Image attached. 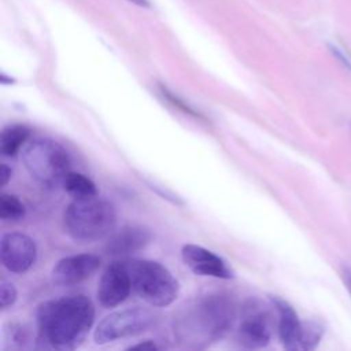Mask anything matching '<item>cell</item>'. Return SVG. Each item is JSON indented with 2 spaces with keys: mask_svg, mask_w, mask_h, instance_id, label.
Wrapping results in <instances>:
<instances>
[{
  "mask_svg": "<svg viewBox=\"0 0 351 351\" xmlns=\"http://www.w3.org/2000/svg\"><path fill=\"white\" fill-rule=\"evenodd\" d=\"M95 307L85 295H71L41 303L37 310L38 340L49 348L74 350L88 336Z\"/></svg>",
  "mask_w": 351,
  "mask_h": 351,
  "instance_id": "6da1fadb",
  "label": "cell"
},
{
  "mask_svg": "<svg viewBox=\"0 0 351 351\" xmlns=\"http://www.w3.org/2000/svg\"><path fill=\"white\" fill-rule=\"evenodd\" d=\"M233 319L232 299L223 293H208L185 306L174 322V332L186 346L204 347L222 337Z\"/></svg>",
  "mask_w": 351,
  "mask_h": 351,
  "instance_id": "7a4b0ae2",
  "label": "cell"
},
{
  "mask_svg": "<svg viewBox=\"0 0 351 351\" xmlns=\"http://www.w3.org/2000/svg\"><path fill=\"white\" fill-rule=\"evenodd\" d=\"M64 229L67 234L82 243H93L107 237L115 226L114 206L96 196L73 199L64 210Z\"/></svg>",
  "mask_w": 351,
  "mask_h": 351,
  "instance_id": "3957f363",
  "label": "cell"
},
{
  "mask_svg": "<svg viewBox=\"0 0 351 351\" xmlns=\"http://www.w3.org/2000/svg\"><path fill=\"white\" fill-rule=\"evenodd\" d=\"M133 291L154 307L171 304L178 293V280L159 262L149 259L125 261Z\"/></svg>",
  "mask_w": 351,
  "mask_h": 351,
  "instance_id": "277c9868",
  "label": "cell"
},
{
  "mask_svg": "<svg viewBox=\"0 0 351 351\" xmlns=\"http://www.w3.org/2000/svg\"><path fill=\"white\" fill-rule=\"evenodd\" d=\"M22 160L29 174L43 186L55 188L62 185L71 171L69 152L51 138H36L22 151Z\"/></svg>",
  "mask_w": 351,
  "mask_h": 351,
  "instance_id": "5b68a950",
  "label": "cell"
},
{
  "mask_svg": "<svg viewBox=\"0 0 351 351\" xmlns=\"http://www.w3.org/2000/svg\"><path fill=\"white\" fill-rule=\"evenodd\" d=\"M154 319V314L143 307L114 311L99 322L93 333L95 343L107 344L119 339L140 335L152 325Z\"/></svg>",
  "mask_w": 351,
  "mask_h": 351,
  "instance_id": "8992f818",
  "label": "cell"
},
{
  "mask_svg": "<svg viewBox=\"0 0 351 351\" xmlns=\"http://www.w3.org/2000/svg\"><path fill=\"white\" fill-rule=\"evenodd\" d=\"M271 337V314L267 306L258 298L248 299L241 308V319L237 328V340L243 347H266Z\"/></svg>",
  "mask_w": 351,
  "mask_h": 351,
  "instance_id": "52a82bcc",
  "label": "cell"
},
{
  "mask_svg": "<svg viewBox=\"0 0 351 351\" xmlns=\"http://www.w3.org/2000/svg\"><path fill=\"white\" fill-rule=\"evenodd\" d=\"M3 266L12 273L27 271L37 259V247L32 237L23 233H5L0 243Z\"/></svg>",
  "mask_w": 351,
  "mask_h": 351,
  "instance_id": "ba28073f",
  "label": "cell"
},
{
  "mask_svg": "<svg viewBox=\"0 0 351 351\" xmlns=\"http://www.w3.org/2000/svg\"><path fill=\"white\" fill-rule=\"evenodd\" d=\"M132 289L133 288L126 262H112L106 267L99 280V303L106 308L115 307L129 296Z\"/></svg>",
  "mask_w": 351,
  "mask_h": 351,
  "instance_id": "9c48e42d",
  "label": "cell"
},
{
  "mask_svg": "<svg viewBox=\"0 0 351 351\" xmlns=\"http://www.w3.org/2000/svg\"><path fill=\"white\" fill-rule=\"evenodd\" d=\"M181 258L184 263L199 276H208L215 278H233L234 271L229 263L214 254L213 251L197 245V244H185L181 248Z\"/></svg>",
  "mask_w": 351,
  "mask_h": 351,
  "instance_id": "30bf717a",
  "label": "cell"
},
{
  "mask_svg": "<svg viewBox=\"0 0 351 351\" xmlns=\"http://www.w3.org/2000/svg\"><path fill=\"white\" fill-rule=\"evenodd\" d=\"M100 258L93 254H78L62 258L52 269V282L59 287L80 284L89 278L100 267Z\"/></svg>",
  "mask_w": 351,
  "mask_h": 351,
  "instance_id": "8fae6325",
  "label": "cell"
},
{
  "mask_svg": "<svg viewBox=\"0 0 351 351\" xmlns=\"http://www.w3.org/2000/svg\"><path fill=\"white\" fill-rule=\"evenodd\" d=\"M271 306L277 313V330L284 348L300 350L302 321L299 319L293 307L278 296H270Z\"/></svg>",
  "mask_w": 351,
  "mask_h": 351,
  "instance_id": "7c38bea8",
  "label": "cell"
},
{
  "mask_svg": "<svg viewBox=\"0 0 351 351\" xmlns=\"http://www.w3.org/2000/svg\"><path fill=\"white\" fill-rule=\"evenodd\" d=\"M151 240L152 233L147 228L129 225L123 226L110 237L106 251L110 255H130L143 250L151 243Z\"/></svg>",
  "mask_w": 351,
  "mask_h": 351,
  "instance_id": "4fadbf2b",
  "label": "cell"
},
{
  "mask_svg": "<svg viewBox=\"0 0 351 351\" xmlns=\"http://www.w3.org/2000/svg\"><path fill=\"white\" fill-rule=\"evenodd\" d=\"M29 136H30V129L27 126H23V125L7 126L1 132L0 152L7 158L15 156L22 148V145L27 141Z\"/></svg>",
  "mask_w": 351,
  "mask_h": 351,
  "instance_id": "5bb4252c",
  "label": "cell"
},
{
  "mask_svg": "<svg viewBox=\"0 0 351 351\" xmlns=\"http://www.w3.org/2000/svg\"><path fill=\"white\" fill-rule=\"evenodd\" d=\"M64 191L73 197V199H78V197H89V196H96L97 195V189L95 182L86 177L85 174L81 173H75V171H70L63 182H62Z\"/></svg>",
  "mask_w": 351,
  "mask_h": 351,
  "instance_id": "9a60e30c",
  "label": "cell"
},
{
  "mask_svg": "<svg viewBox=\"0 0 351 351\" xmlns=\"http://www.w3.org/2000/svg\"><path fill=\"white\" fill-rule=\"evenodd\" d=\"M325 328L322 325V322L317 321V319H308V321H303L302 322V333H300V350H314L322 336H324Z\"/></svg>",
  "mask_w": 351,
  "mask_h": 351,
  "instance_id": "2e32d148",
  "label": "cell"
},
{
  "mask_svg": "<svg viewBox=\"0 0 351 351\" xmlns=\"http://www.w3.org/2000/svg\"><path fill=\"white\" fill-rule=\"evenodd\" d=\"M26 208L21 199L15 195L1 193L0 196V218L3 221H19L25 217Z\"/></svg>",
  "mask_w": 351,
  "mask_h": 351,
  "instance_id": "e0dca14e",
  "label": "cell"
},
{
  "mask_svg": "<svg viewBox=\"0 0 351 351\" xmlns=\"http://www.w3.org/2000/svg\"><path fill=\"white\" fill-rule=\"evenodd\" d=\"M16 289L14 287V284L8 282V281H1L0 284V306L1 308H5L11 304H14V302L16 300Z\"/></svg>",
  "mask_w": 351,
  "mask_h": 351,
  "instance_id": "ac0fdd59",
  "label": "cell"
},
{
  "mask_svg": "<svg viewBox=\"0 0 351 351\" xmlns=\"http://www.w3.org/2000/svg\"><path fill=\"white\" fill-rule=\"evenodd\" d=\"M159 89H160V92H162V95H163V97L167 100V101H170L174 107H177V108H180L181 111H184V112H188V114H191V115H195V117H200V114L199 112H196V111H193V108H191L186 103H184L181 99H178L177 96H174L166 86H163V85H160L159 86Z\"/></svg>",
  "mask_w": 351,
  "mask_h": 351,
  "instance_id": "d6986e66",
  "label": "cell"
},
{
  "mask_svg": "<svg viewBox=\"0 0 351 351\" xmlns=\"http://www.w3.org/2000/svg\"><path fill=\"white\" fill-rule=\"evenodd\" d=\"M340 276H341V280L344 282V287L347 288L348 293L351 295V267L347 266V265H343L341 269H340Z\"/></svg>",
  "mask_w": 351,
  "mask_h": 351,
  "instance_id": "ffe728a7",
  "label": "cell"
},
{
  "mask_svg": "<svg viewBox=\"0 0 351 351\" xmlns=\"http://www.w3.org/2000/svg\"><path fill=\"white\" fill-rule=\"evenodd\" d=\"M129 348H130V350H158L159 347H158L154 341L147 340V341H144V343H138V344L130 346Z\"/></svg>",
  "mask_w": 351,
  "mask_h": 351,
  "instance_id": "44dd1931",
  "label": "cell"
},
{
  "mask_svg": "<svg viewBox=\"0 0 351 351\" xmlns=\"http://www.w3.org/2000/svg\"><path fill=\"white\" fill-rule=\"evenodd\" d=\"M11 174H12L11 167H8L5 163H3L1 165V186H5L8 184Z\"/></svg>",
  "mask_w": 351,
  "mask_h": 351,
  "instance_id": "7402d4cb",
  "label": "cell"
},
{
  "mask_svg": "<svg viewBox=\"0 0 351 351\" xmlns=\"http://www.w3.org/2000/svg\"><path fill=\"white\" fill-rule=\"evenodd\" d=\"M136 5H140V7H149V1L148 0H128Z\"/></svg>",
  "mask_w": 351,
  "mask_h": 351,
  "instance_id": "603a6c76",
  "label": "cell"
}]
</instances>
